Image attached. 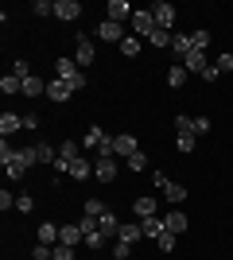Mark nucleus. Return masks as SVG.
<instances>
[{
  "instance_id": "nucleus-1",
  "label": "nucleus",
  "mask_w": 233,
  "mask_h": 260,
  "mask_svg": "<svg viewBox=\"0 0 233 260\" xmlns=\"http://www.w3.org/2000/svg\"><path fill=\"white\" fill-rule=\"evenodd\" d=\"M55 78H62V82H66V86L74 89V93L89 86V78L82 74V66H78L74 58H55Z\"/></svg>"
},
{
  "instance_id": "nucleus-2",
  "label": "nucleus",
  "mask_w": 233,
  "mask_h": 260,
  "mask_svg": "<svg viewBox=\"0 0 233 260\" xmlns=\"http://www.w3.org/2000/svg\"><path fill=\"white\" fill-rule=\"evenodd\" d=\"M82 148H86V152H97V159H105V155H113V136L101 132V124H93V128L82 136Z\"/></svg>"
},
{
  "instance_id": "nucleus-3",
  "label": "nucleus",
  "mask_w": 233,
  "mask_h": 260,
  "mask_svg": "<svg viewBox=\"0 0 233 260\" xmlns=\"http://www.w3.org/2000/svg\"><path fill=\"white\" fill-rule=\"evenodd\" d=\"M152 183H155V190H159V194H163L171 206H183V202H187V186H183V183H171L163 171H155Z\"/></svg>"
},
{
  "instance_id": "nucleus-4",
  "label": "nucleus",
  "mask_w": 233,
  "mask_h": 260,
  "mask_svg": "<svg viewBox=\"0 0 233 260\" xmlns=\"http://www.w3.org/2000/svg\"><path fill=\"white\" fill-rule=\"evenodd\" d=\"M35 148H16V159L8 163V167H4V171H8V179H23V175H27V167H35Z\"/></svg>"
},
{
  "instance_id": "nucleus-5",
  "label": "nucleus",
  "mask_w": 233,
  "mask_h": 260,
  "mask_svg": "<svg viewBox=\"0 0 233 260\" xmlns=\"http://www.w3.org/2000/svg\"><path fill=\"white\" fill-rule=\"evenodd\" d=\"M128 31H132L136 39H148V35L155 31V16H152V8H136V12H132V23H128Z\"/></svg>"
},
{
  "instance_id": "nucleus-6",
  "label": "nucleus",
  "mask_w": 233,
  "mask_h": 260,
  "mask_svg": "<svg viewBox=\"0 0 233 260\" xmlns=\"http://www.w3.org/2000/svg\"><path fill=\"white\" fill-rule=\"evenodd\" d=\"M93 58H97V47H93V39H89V35H74V62L86 70V66H93Z\"/></svg>"
},
{
  "instance_id": "nucleus-7",
  "label": "nucleus",
  "mask_w": 233,
  "mask_h": 260,
  "mask_svg": "<svg viewBox=\"0 0 233 260\" xmlns=\"http://www.w3.org/2000/svg\"><path fill=\"white\" fill-rule=\"evenodd\" d=\"M140 152V140H136L132 132H121V136H113V155L117 159H132Z\"/></svg>"
},
{
  "instance_id": "nucleus-8",
  "label": "nucleus",
  "mask_w": 233,
  "mask_h": 260,
  "mask_svg": "<svg viewBox=\"0 0 233 260\" xmlns=\"http://www.w3.org/2000/svg\"><path fill=\"white\" fill-rule=\"evenodd\" d=\"M132 4L128 0H109L105 4V20H113V23H132Z\"/></svg>"
},
{
  "instance_id": "nucleus-9",
  "label": "nucleus",
  "mask_w": 233,
  "mask_h": 260,
  "mask_svg": "<svg viewBox=\"0 0 233 260\" xmlns=\"http://www.w3.org/2000/svg\"><path fill=\"white\" fill-rule=\"evenodd\" d=\"M152 16H155V27H163V31H171V27H175V4L155 0V4H152Z\"/></svg>"
},
{
  "instance_id": "nucleus-10",
  "label": "nucleus",
  "mask_w": 233,
  "mask_h": 260,
  "mask_svg": "<svg viewBox=\"0 0 233 260\" xmlns=\"http://www.w3.org/2000/svg\"><path fill=\"white\" fill-rule=\"evenodd\" d=\"M117 171H121L117 155H105V159L93 163V179H101V183H113V179H117Z\"/></svg>"
},
{
  "instance_id": "nucleus-11",
  "label": "nucleus",
  "mask_w": 233,
  "mask_h": 260,
  "mask_svg": "<svg viewBox=\"0 0 233 260\" xmlns=\"http://www.w3.org/2000/svg\"><path fill=\"white\" fill-rule=\"evenodd\" d=\"M124 35H128V31H124V23H113V20H101L97 23V39H105V43H117V47H121Z\"/></svg>"
},
{
  "instance_id": "nucleus-12",
  "label": "nucleus",
  "mask_w": 233,
  "mask_h": 260,
  "mask_svg": "<svg viewBox=\"0 0 233 260\" xmlns=\"http://www.w3.org/2000/svg\"><path fill=\"white\" fill-rule=\"evenodd\" d=\"M187 225H190V221H187V214H183L179 206L163 214V229H167V233H175V237H179V233H187Z\"/></svg>"
},
{
  "instance_id": "nucleus-13",
  "label": "nucleus",
  "mask_w": 233,
  "mask_h": 260,
  "mask_svg": "<svg viewBox=\"0 0 233 260\" xmlns=\"http://www.w3.org/2000/svg\"><path fill=\"white\" fill-rule=\"evenodd\" d=\"M55 16L66 20V23H74L78 16H82V4H78V0H55Z\"/></svg>"
},
{
  "instance_id": "nucleus-14",
  "label": "nucleus",
  "mask_w": 233,
  "mask_h": 260,
  "mask_svg": "<svg viewBox=\"0 0 233 260\" xmlns=\"http://www.w3.org/2000/svg\"><path fill=\"white\" fill-rule=\"evenodd\" d=\"M97 229H101V237H105V241H109V237H117V233H121V217H117V210H109V214H101Z\"/></svg>"
},
{
  "instance_id": "nucleus-15",
  "label": "nucleus",
  "mask_w": 233,
  "mask_h": 260,
  "mask_svg": "<svg viewBox=\"0 0 233 260\" xmlns=\"http://www.w3.org/2000/svg\"><path fill=\"white\" fill-rule=\"evenodd\" d=\"M70 93H74V89H70L62 78H51V82H47V98L58 101V105H62V101H70Z\"/></svg>"
},
{
  "instance_id": "nucleus-16",
  "label": "nucleus",
  "mask_w": 233,
  "mask_h": 260,
  "mask_svg": "<svg viewBox=\"0 0 233 260\" xmlns=\"http://www.w3.org/2000/svg\"><path fill=\"white\" fill-rule=\"evenodd\" d=\"M132 214L144 221V217H155V198H148V194H136L132 198Z\"/></svg>"
},
{
  "instance_id": "nucleus-17",
  "label": "nucleus",
  "mask_w": 233,
  "mask_h": 260,
  "mask_svg": "<svg viewBox=\"0 0 233 260\" xmlns=\"http://www.w3.org/2000/svg\"><path fill=\"white\" fill-rule=\"evenodd\" d=\"M140 237H144L140 221H121V233H117V241H124V245H136Z\"/></svg>"
},
{
  "instance_id": "nucleus-18",
  "label": "nucleus",
  "mask_w": 233,
  "mask_h": 260,
  "mask_svg": "<svg viewBox=\"0 0 233 260\" xmlns=\"http://www.w3.org/2000/svg\"><path fill=\"white\" fill-rule=\"evenodd\" d=\"M23 98H31V101L35 98H47V82H43V78H35V74L23 78Z\"/></svg>"
},
{
  "instance_id": "nucleus-19",
  "label": "nucleus",
  "mask_w": 233,
  "mask_h": 260,
  "mask_svg": "<svg viewBox=\"0 0 233 260\" xmlns=\"http://www.w3.org/2000/svg\"><path fill=\"white\" fill-rule=\"evenodd\" d=\"M31 148H35V159L43 163V167H55V159H58V148H51V144H43V140H39V144H31Z\"/></svg>"
},
{
  "instance_id": "nucleus-20",
  "label": "nucleus",
  "mask_w": 233,
  "mask_h": 260,
  "mask_svg": "<svg viewBox=\"0 0 233 260\" xmlns=\"http://www.w3.org/2000/svg\"><path fill=\"white\" fill-rule=\"evenodd\" d=\"M183 66H187V74H202V70H206V51H190L187 58H183Z\"/></svg>"
},
{
  "instance_id": "nucleus-21",
  "label": "nucleus",
  "mask_w": 233,
  "mask_h": 260,
  "mask_svg": "<svg viewBox=\"0 0 233 260\" xmlns=\"http://www.w3.org/2000/svg\"><path fill=\"white\" fill-rule=\"evenodd\" d=\"M187 66H183V62H175V66H171V70H167V86H171V89H183V86H187Z\"/></svg>"
},
{
  "instance_id": "nucleus-22",
  "label": "nucleus",
  "mask_w": 233,
  "mask_h": 260,
  "mask_svg": "<svg viewBox=\"0 0 233 260\" xmlns=\"http://www.w3.org/2000/svg\"><path fill=\"white\" fill-rule=\"evenodd\" d=\"M140 229H144V237H163V233H167V229H163V217H159V214H155V217H144V221H140Z\"/></svg>"
},
{
  "instance_id": "nucleus-23",
  "label": "nucleus",
  "mask_w": 233,
  "mask_h": 260,
  "mask_svg": "<svg viewBox=\"0 0 233 260\" xmlns=\"http://www.w3.org/2000/svg\"><path fill=\"white\" fill-rule=\"evenodd\" d=\"M58 233H62V225L43 221V225H39V245H58Z\"/></svg>"
},
{
  "instance_id": "nucleus-24",
  "label": "nucleus",
  "mask_w": 233,
  "mask_h": 260,
  "mask_svg": "<svg viewBox=\"0 0 233 260\" xmlns=\"http://www.w3.org/2000/svg\"><path fill=\"white\" fill-rule=\"evenodd\" d=\"M78 241H86L82 225H62V233H58V245H70V249H74Z\"/></svg>"
},
{
  "instance_id": "nucleus-25",
  "label": "nucleus",
  "mask_w": 233,
  "mask_h": 260,
  "mask_svg": "<svg viewBox=\"0 0 233 260\" xmlns=\"http://www.w3.org/2000/svg\"><path fill=\"white\" fill-rule=\"evenodd\" d=\"M66 175L74 179V183H82V179H89V175H93V163H89V159H74Z\"/></svg>"
},
{
  "instance_id": "nucleus-26",
  "label": "nucleus",
  "mask_w": 233,
  "mask_h": 260,
  "mask_svg": "<svg viewBox=\"0 0 233 260\" xmlns=\"http://www.w3.org/2000/svg\"><path fill=\"white\" fill-rule=\"evenodd\" d=\"M0 89H4V98H16V93H23V78L4 74V78H0Z\"/></svg>"
},
{
  "instance_id": "nucleus-27",
  "label": "nucleus",
  "mask_w": 233,
  "mask_h": 260,
  "mask_svg": "<svg viewBox=\"0 0 233 260\" xmlns=\"http://www.w3.org/2000/svg\"><path fill=\"white\" fill-rule=\"evenodd\" d=\"M16 128H23V117L20 113H4V117H0V136H12Z\"/></svg>"
},
{
  "instance_id": "nucleus-28",
  "label": "nucleus",
  "mask_w": 233,
  "mask_h": 260,
  "mask_svg": "<svg viewBox=\"0 0 233 260\" xmlns=\"http://www.w3.org/2000/svg\"><path fill=\"white\" fill-rule=\"evenodd\" d=\"M171 39H175V31H163V27H155V31L148 35V43L159 47V51H171Z\"/></svg>"
},
{
  "instance_id": "nucleus-29",
  "label": "nucleus",
  "mask_w": 233,
  "mask_h": 260,
  "mask_svg": "<svg viewBox=\"0 0 233 260\" xmlns=\"http://www.w3.org/2000/svg\"><path fill=\"white\" fill-rule=\"evenodd\" d=\"M140 47H144V39H136L132 31L121 39V54H128V58H136V54H140Z\"/></svg>"
},
{
  "instance_id": "nucleus-30",
  "label": "nucleus",
  "mask_w": 233,
  "mask_h": 260,
  "mask_svg": "<svg viewBox=\"0 0 233 260\" xmlns=\"http://www.w3.org/2000/svg\"><path fill=\"white\" fill-rule=\"evenodd\" d=\"M58 155H62V159H70V163H74V159H82V144L62 140V144H58Z\"/></svg>"
},
{
  "instance_id": "nucleus-31",
  "label": "nucleus",
  "mask_w": 233,
  "mask_h": 260,
  "mask_svg": "<svg viewBox=\"0 0 233 260\" xmlns=\"http://www.w3.org/2000/svg\"><path fill=\"white\" fill-rule=\"evenodd\" d=\"M124 167H128V171H148V167H152V159H148V152H136L132 159H124Z\"/></svg>"
},
{
  "instance_id": "nucleus-32",
  "label": "nucleus",
  "mask_w": 233,
  "mask_h": 260,
  "mask_svg": "<svg viewBox=\"0 0 233 260\" xmlns=\"http://www.w3.org/2000/svg\"><path fill=\"white\" fill-rule=\"evenodd\" d=\"M175 132H179V136H194V117L179 113V117H175Z\"/></svg>"
},
{
  "instance_id": "nucleus-33",
  "label": "nucleus",
  "mask_w": 233,
  "mask_h": 260,
  "mask_svg": "<svg viewBox=\"0 0 233 260\" xmlns=\"http://www.w3.org/2000/svg\"><path fill=\"white\" fill-rule=\"evenodd\" d=\"M101 214H109V206H105L101 198H86V217H97L101 221Z\"/></svg>"
},
{
  "instance_id": "nucleus-34",
  "label": "nucleus",
  "mask_w": 233,
  "mask_h": 260,
  "mask_svg": "<svg viewBox=\"0 0 233 260\" xmlns=\"http://www.w3.org/2000/svg\"><path fill=\"white\" fill-rule=\"evenodd\" d=\"M190 47H194V51H206V47H210V31H206V27L190 31Z\"/></svg>"
},
{
  "instance_id": "nucleus-35",
  "label": "nucleus",
  "mask_w": 233,
  "mask_h": 260,
  "mask_svg": "<svg viewBox=\"0 0 233 260\" xmlns=\"http://www.w3.org/2000/svg\"><path fill=\"white\" fill-rule=\"evenodd\" d=\"M31 12L39 16V20H47V16H55V0H35Z\"/></svg>"
},
{
  "instance_id": "nucleus-36",
  "label": "nucleus",
  "mask_w": 233,
  "mask_h": 260,
  "mask_svg": "<svg viewBox=\"0 0 233 260\" xmlns=\"http://www.w3.org/2000/svg\"><path fill=\"white\" fill-rule=\"evenodd\" d=\"M175 233H163V237H155V249H159V252H163V256H167V252H175Z\"/></svg>"
},
{
  "instance_id": "nucleus-37",
  "label": "nucleus",
  "mask_w": 233,
  "mask_h": 260,
  "mask_svg": "<svg viewBox=\"0 0 233 260\" xmlns=\"http://www.w3.org/2000/svg\"><path fill=\"white\" fill-rule=\"evenodd\" d=\"M12 159H16V148H12L8 136H4V140H0V167H8Z\"/></svg>"
},
{
  "instance_id": "nucleus-38",
  "label": "nucleus",
  "mask_w": 233,
  "mask_h": 260,
  "mask_svg": "<svg viewBox=\"0 0 233 260\" xmlns=\"http://www.w3.org/2000/svg\"><path fill=\"white\" fill-rule=\"evenodd\" d=\"M16 210H20V214H31V210H35V198L27 194V190H23V194H16Z\"/></svg>"
},
{
  "instance_id": "nucleus-39",
  "label": "nucleus",
  "mask_w": 233,
  "mask_h": 260,
  "mask_svg": "<svg viewBox=\"0 0 233 260\" xmlns=\"http://www.w3.org/2000/svg\"><path fill=\"white\" fill-rule=\"evenodd\" d=\"M12 74L16 78H31V62H27V58H16V62H12Z\"/></svg>"
},
{
  "instance_id": "nucleus-40",
  "label": "nucleus",
  "mask_w": 233,
  "mask_h": 260,
  "mask_svg": "<svg viewBox=\"0 0 233 260\" xmlns=\"http://www.w3.org/2000/svg\"><path fill=\"white\" fill-rule=\"evenodd\" d=\"M128 256H132V245L117 241V245H113V260H128Z\"/></svg>"
},
{
  "instance_id": "nucleus-41",
  "label": "nucleus",
  "mask_w": 233,
  "mask_h": 260,
  "mask_svg": "<svg viewBox=\"0 0 233 260\" xmlns=\"http://www.w3.org/2000/svg\"><path fill=\"white\" fill-rule=\"evenodd\" d=\"M214 66H218L222 74H229V70H233V54H229V51H225V54H218V58H214Z\"/></svg>"
},
{
  "instance_id": "nucleus-42",
  "label": "nucleus",
  "mask_w": 233,
  "mask_h": 260,
  "mask_svg": "<svg viewBox=\"0 0 233 260\" xmlns=\"http://www.w3.org/2000/svg\"><path fill=\"white\" fill-rule=\"evenodd\" d=\"M101 245H105V237H101V229H97V233H86V249L101 252Z\"/></svg>"
},
{
  "instance_id": "nucleus-43",
  "label": "nucleus",
  "mask_w": 233,
  "mask_h": 260,
  "mask_svg": "<svg viewBox=\"0 0 233 260\" xmlns=\"http://www.w3.org/2000/svg\"><path fill=\"white\" fill-rule=\"evenodd\" d=\"M51 260H74V249H70V245H55Z\"/></svg>"
},
{
  "instance_id": "nucleus-44",
  "label": "nucleus",
  "mask_w": 233,
  "mask_h": 260,
  "mask_svg": "<svg viewBox=\"0 0 233 260\" xmlns=\"http://www.w3.org/2000/svg\"><path fill=\"white\" fill-rule=\"evenodd\" d=\"M175 148H179L183 155H190V152H194V136H179V140H175Z\"/></svg>"
},
{
  "instance_id": "nucleus-45",
  "label": "nucleus",
  "mask_w": 233,
  "mask_h": 260,
  "mask_svg": "<svg viewBox=\"0 0 233 260\" xmlns=\"http://www.w3.org/2000/svg\"><path fill=\"white\" fill-rule=\"evenodd\" d=\"M198 78H202V82H218V78H222V70H218V66L210 62V66H206V70H202Z\"/></svg>"
},
{
  "instance_id": "nucleus-46",
  "label": "nucleus",
  "mask_w": 233,
  "mask_h": 260,
  "mask_svg": "<svg viewBox=\"0 0 233 260\" xmlns=\"http://www.w3.org/2000/svg\"><path fill=\"white\" fill-rule=\"evenodd\" d=\"M51 252H55V245H35L31 256H35V260H51Z\"/></svg>"
},
{
  "instance_id": "nucleus-47",
  "label": "nucleus",
  "mask_w": 233,
  "mask_h": 260,
  "mask_svg": "<svg viewBox=\"0 0 233 260\" xmlns=\"http://www.w3.org/2000/svg\"><path fill=\"white\" fill-rule=\"evenodd\" d=\"M78 225H82V233H97V217H86V214H82Z\"/></svg>"
},
{
  "instance_id": "nucleus-48",
  "label": "nucleus",
  "mask_w": 233,
  "mask_h": 260,
  "mask_svg": "<svg viewBox=\"0 0 233 260\" xmlns=\"http://www.w3.org/2000/svg\"><path fill=\"white\" fill-rule=\"evenodd\" d=\"M12 206H16V194H8V190H0V210H4V214H8Z\"/></svg>"
},
{
  "instance_id": "nucleus-49",
  "label": "nucleus",
  "mask_w": 233,
  "mask_h": 260,
  "mask_svg": "<svg viewBox=\"0 0 233 260\" xmlns=\"http://www.w3.org/2000/svg\"><path fill=\"white\" fill-rule=\"evenodd\" d=\"M23 128L35 132V128H39V117H35V113H23Z\"/></svg>"
},
{
  "instance_id": "nucleus-50",
  "label": "nucleus",
  "mask_w": 233,
  "mask_h": 260,
  "mask_svg": "<svg viewBox=\"0 0 233 260\" xmlns=\"http://www.w3.org/2000/svg\"><path fill=\"white\" fill-rule=\"evenodd\" d=\"M194 132H210V117H194Z\"/></svg>"
}]
</instances>
